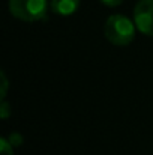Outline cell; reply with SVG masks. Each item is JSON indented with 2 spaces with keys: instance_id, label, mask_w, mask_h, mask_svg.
Segmentation results:
<instances>
[{
  "instance_id": "1",
  "label": "cell",
  "mask_w": 153,
  "mask_h": 155,
  "mask_svg": "<svg viewBox=\"0 0 153 155\" xmlns=\"http://www.w3.org/2000/svg\"><path fill=\"white\" fill-rule=\"evenodd\" d=\"M135 23L122 14L110 15L104 26L105 38L117 47H126L135 39Z\"/></svg>"
},
{
  "instance_id": "2",
  "label": "cell",
  "mask_w": 153,
  "mask_h": 155,
  "mask_svg": "<svg viewBox=\"0 0 153 155\" xmlns=\"http://www.w3.org/2000/svg\"><path fill=\"white\" fill-rule=\"evenodd\" d=\"M12 17L26 21H44L48 17V0H9Z\"/></svg>"
},
{
  "instance_id": "3",
  "label": "cell",
  "mask_w": 153,
  "mask_h": 155,
  "mask_svg": "<svg viewBox=\"0 0 153 155\" xmlns=\"http://www.w3.org/2000/svg\"><path fill=\"white\" fill-rule=\"evenodd\" d=\"M134 23L141 33L153 36V0H138L134 9Z\"/></svg>"
},
{
  "instance_id": "4",
  "label": "cell",
  "mask_w": 153,
  "mask_h": 155,
  "mask_svg": "<svg viewBox=\"0 0 153 155\" xmlns=\"http://www.w3.org/2000/svg\"><path fill=\"white\" fill-rule=\"evenodd\" d=\"M80 8V0H51L50 9L62 17H68L77 12Z\"/></svg>"
},
{
  "instance_id": "5",
  "label": "cell",
  "mask_w": 153,
  "mask_h": 155,
  "mask_svg": "<svg viewBox=\"0 0 153 155\" xmlns=\"http://www.w3.org/2000/svg\"><path fill=\"white\" fill-rule=\"evenodd\" d=\"M2 155H14L12 146L9 145V142L6 139H2Z\"/></svg>"
},
{
  "instance_id": "6",
  "label": "cell",
  "mask_w": 153,
  "mask_h": 155,
  "mask_svg": "<svg viewBox=\"0 0 153 155\" xmlns=\"http://www.w3.org/2000/svg\"><path fill=\"white\" fill-rule=\"evenodd\" d=\"M6 91H8V78H6V74L2 71V100H5Z\"/></svg>"
},
{
  "instance_id": "7",
  "label": "cell",
  "mask_w": 153,
  "mask_h": 155,
  "mask_svg": "<svg viewBox=\"0 0 153 155\" xmlns=\"http://www.w3.org/2000/svg\"><path fill=\"white\" fill-rule=\"evenodd\" d=\"M0 108H2V117H3V119H6V117L9 116V105H8V103H6L5 100H2V105H0Z\"/></svg>"
},
{
  "instance_id": "8",
  "label": "cell",
  "mask_w": 153,
  "mask_h": 155,
  "mask_svg": "<svg viewBox=\"0 0 153 155\" xmlns=\"http://www.w3.org/2000/svg\"><path fill=\"white\" fill-rule=\"evenodd\" d=\"M101 3H104L105 6H110V8H116L120 3H123V0H101Z\"/></svg>"
}]
</instances>
